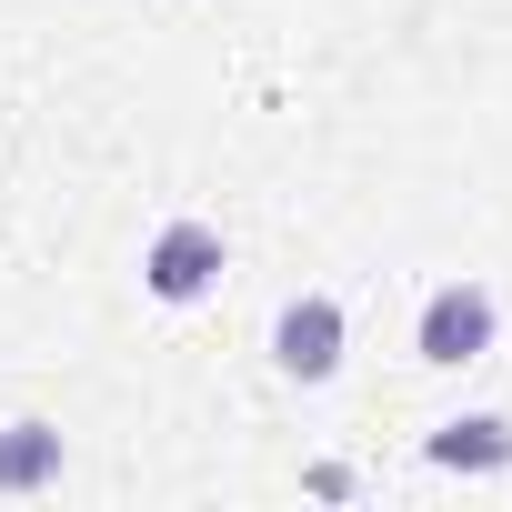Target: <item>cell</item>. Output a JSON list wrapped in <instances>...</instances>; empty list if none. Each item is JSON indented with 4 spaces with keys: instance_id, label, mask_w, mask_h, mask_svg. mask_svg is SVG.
<instances>
[{
    "instance_id": "1",
    "label": "cell",
    "mask_w": 512,
    "mask_h": 512,
    "mask_svg": "<svg viewBox=\"0 0 512 512\" xmlns=\"http://www.w3.org/2000/svg\"><path fill=\"white\" fill-rule=\"evenodd\" d=\"M221 272H231V241H221V221H201V211H171V221L141 241V292H151L161 312H201V302L221 292Z\"/></svg>"
},
{
    "instance_id": "2",
    "label": "cell",
    "mask_w": 512,
    "mask_h": 512,
    "mask_svg": "<svg viewBox=\"0 0 512 512\" xmlns=\"http://www.w3.org/2000/svg\"><path fill=\"white\" fill-rule=\"evenodd\" d=\"M492 342H502V302H492L472 272L422 292V312H412V362H422V372H472Z\"/></svg>"
},
{
    "instance_id": "3",
    "label": "cell",
    "mask_w": 512,
    "mask_h": 512,
    "mask_svg": "<svg viewBox=\"0 0 512 512\" xmlns=\"http://www.w3.org/2000/svg\"><path fill=\"white\" fill-rule=\"evenodd\" d=\"M342 362H352V312L332 292H292L272 312V372L302 382V392H322V382H342Z\"/></svg>"
},
{
    "instance_id": "4",
    "label": "cell",
    "mask_w": 512,
    "mask_h": 512,
    "mask_svg": "<svg viewBox=\"0 0 512 512\" xmlns=\"http://www.w3.org/2000/svg\"><path fill=\"white\" fill-rule=\"evenodd\" d=\"M422 462H432V472H462V482H492V472H512V412H502V402L442 412V422L422 432Z\"/></svg>"
},
{
    "instance_id": "5",
    "label": "cell",
    "mask_w": 512,
    "mask_h": 512,
    "mask_svg": "<svg viewBox=\"0 0 512 512\" xmlns=\"http://www.w3.org/2000/svg\"><path fill=\"white\" fill-rule=\"evenodd\" d=\"M61 462H71V432H61L51 412L0 422V502H31V492H51V482H61Z\"/></svg>"
},
{
    "instance_id": "6",
    "label": "cell",
    "mask_w": 512,
    "mask_h": 512,
    "mask_svg": "<svg viewBox=\"0 0 512 512\" xmlns=\"http://www.w3.org/2000/svg\"><path fill=\"white\" fill-rule=\"evenodd\" d=\"M302 492H322V502H352L362 482H352V462H312V472H302Z\"/></svg>"
}]
</instances>
